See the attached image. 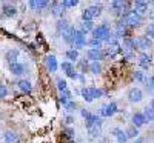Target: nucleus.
Listing matches in <instances>:
<instances>
[{
  "label": "nucleus",
  "mask_w": 154,
  "mask_h": 143,
  "mask_svg": "<svg viewBox=\"0 0 154 143\" xmlns=\"http://www.w3.org/2000/svg\"><path fill=\"white\" fill-rule=\"evenodd\" d=\"M60 68H62L63 71H65V74H66V72H69L71 69H74V65H72V63H69V62H63V63L60 65Z\"/></svg>",
  "instance_id": "nucleus-39"
},
{
  "label": "nucleus",
  "mask_w": 154,
  "mask_h": 143,
  "mask_svg": "<svg viewBox=\"0 0 154 143\" xmlns=\"http://www.w3.org/2000/svg\"><path fill=\"white\" fill-rule=\"evenodd\" d=\"M77 5H79L77 0H63V2H62V6L63 8H75Z\"/></svg>",
  "instance_id": "nucleus-36"
},
{
  "label": "nucleus",
  "mask_w": 154,
  "mask_h": 143,
  "mask_svg": "<svg viewBox=\"0 0 154 143\" xmlns=\"http://www.w3.org/2000/svg\"><path fill=\"white\" fill-rule=\"evenodd\" d=\"M89 115H91V112H89V111H86V109H82V117H83V119L86 120L88 119V117Z\"/></svg>",
  "instance_id": "nucleus-45"
},
{
  "label": "nucleus",
  "mask_w": 154,
  "mask_h": 143,
  "mask_svg": "<svg viewBox=\"0 0 154 143\" xmlns=\"http://www.w3.org/2000/svg\"><path fill=\"white\" fill-rule=\"evenodd\" d=\"M136 46L139 49H142V51H146V49H149L152 46V40H151V38H148L146 35H139L136 38Z\"/></svg>",
  "instance_id": "nucleus-10"
},
{
  "label": "nucleus",
  "mask_w": 154,
  "mask_h": 143,
  "mask_svg": "<svg viewBox=\"0 0 154 143\" xmlns=\"http://www.w3.org/2000/svg\"><path fill=\"white\" fill-rule=\"evenodd\" d=\"M69 26H71V25H69V23H68L66 20H60V22L57 23V32H59V34L62 35V34L65 32V31H66V29H68Z\"/></svg>",
  "instance_id": "nucleus-30"
},
{
  "label": "nucleus",
  "mask_w": 154,
  "mask_h": 143,
  "mask_svg": "<svg viewBox=\"0 0 154 143\" xmlns=\"http://www.w3.org/2000/svg\"><path fill=\"white\" fill-rule=\"evenodd\" d=\"M102 43H103V42L97 40V38H89V40H88L89 49H102Z\"/></svg>",
  "instance_id": "nucleus-31"
},
{
  "label": "nucleus",
  "mask_w": 154,
  "mask_h": 143,
  "mask_svg": "<svg viewBox=\"0 0 154 143\" xmlns=\"http://www.w3.org/2000/svg\"><path fill=\"white\" fill-rule=\"evenodd\" d=\"M145 32H146L145 35H146L148 38H151V40H152V38H154V22L148 25V26H146V31H145Z\"/></svg>",
  "instance_id": "nucleus-38"
},
{
  "label": "nucleus",
  "mask_w": 154,
  "mask_h": 143,
  "mask_svg": "<svg viewBox=\"0 0 154 143\" xmlns=\"http://www.w3.org/2000/svg\"><path fill=\"white\" fill-rule=\"evenodd\" d=\"M149 108H152V109H154V99L151 100V106H149Z\"/></svg>",
  "instance_id": "nucleus-48"
},
{
  "label": "nucleus",
  "mask_w": 154,
  "mask_h": 143,
  "mask_svg": "<svg viewBox=\"0 0 154 143\" xmlns=\"http://www.w3.org/2000/svg\"><path fill=\"white\" fill-rule=\"evenodd\" d=\"M134 79L139 80V82H146V75H145L142 71H136V72H134Z\"/></svg>",
  "instance_id": "nucleus-41"
},
{
  "label": "nucleus",
  "mask_w": 154,
  "mask_h": 143,
  "mask_svg": "<svg viewBox=\"0 0 154 143\" xmlns=\"http://www.w3.org/2000/svg\"><path fill=\"white\" fill-rule=\"evenodd\" d=\"M137 63H139V66H140V68L148 69V68H149V65H151V56H149L148 53H142V54L139 56Z\"/></svg>",
  "instance_id": "nucleus-12"
},
{
  "label": "nucleus",
  "mask_w": 154,
  "mask_h": 143,
  "mask_svg": "<svg viewBox=\"0 0 154 143\" xmlns=\"http://www.w3.org/2000/svg\"><path fill=\"white\" fill-rule=\"evenodd\" d=\"M89 91H91V96H93V99H100L102 96H103V91L102 89H99V88H89Z\"/></svg>",
  "instance_id": "nucleus-35"
},
{
  "label": "nucleus",
  "mask_w": 154,
  "mask_h": 143,
  "mask_svg": "<svg viewBox=\"0 0 154 143\" xmlns=\"http://www.w3.org/2000/svg\"><path fill=\"white\" fill-rule=\"evenodd\" d=\"M2 11H3V14L6 17H14L17 14V8L14 5H11V3H3L2 5Z\"/></svg>",
  "instance_id": "nucleus-19"
},
{
  "label": "nucleus",
  "mask_w": 154,
  "mask_h": 143,
  "mask_svg": "<svg viewBox=\"0 0 154 143\" xmlns=\"http://www.w3.org/2000/svg\"><path fill=\"white\" fill-rule=\"evenodd\" d=\"M9 71H11V74H14V75H22V74H25V71H26V66H25L23 63H12V65H9Z\"/></svg>",
  "instance_id": "nucleus-14"
},
{
  "label": "nucleus",
  "mask_w": 154,
  "mask_h": 143,
  "mask_svg": "<svg viewBox=\"0 0 154 143\" xmlns=\"http://www.w3.org/2000/svg\"><path fill=\"white\" fill-rule=\"evenodd\" d=\"M88 9V12L93 16V19L94 17H99L100 14H102V6L100 5H93V6H89V8H86Z\"/></svg>",
  "instance_id": "nucleus-26"
},
{
  "label": "nucleus",
  "mask_w": 154,
  "mask_h": 143,
  "mask_svg": "<svg viewBox=\"0 0 154 143\" xmlns=\"http://www.w3.org/2000/svg\"><path fill=\"white\" fill-rule=\"evenodd\" d=\"M142 99H143V93L140 88H131L128 91V100L131 103H139V102H142Z\"/></svg>",
  "instance_id": "nucleus-8"
},
{
  "label": "nucleus",
  "mask_w": 154,
  "mask_h": 143,
  "mask_svg": "<svg viewBox=\"0 0 154 143\" xmlns=\"http://www.w3.org/2000/svg\"><path fill=\"white\" fill-rule=\"evenodd\" d=\"M152 59H154V53H152Z\"/></svg>",
  "instance_id": "nucleus-49"
},
{
  "label": "nucleus",
  "mask_w": 154,
  "mask_h": 143,
  "mask_svg": "<svg viewBox=\"0 0 154 143\" xmlns=\"http://www.w3.org/2000/svg\"><path fill=\"white\" fill-rule=\"evenodd\" d=\"M5 143H20V137L17 132H12V131H6L3 135Z\"/></svg>",
  "instance_id": "nucleus-20"
},
{
  "label": "nucleus",
  "mask_w": 154,
  "mask_h": 143,
  "mask_svg": "<svg viewBox=\"0 0 154 143\" xmlns=\"http://www.w3.org/2000/svg\"><path fill=\"white\" fill-rule=\"evenodd\" d=\"M94 28H96V26H94V23H93V22H83L82 28H80V31H82V32L86 35L88 32H93V31H94Z\"/></svg>",
  "instance_id": "nucleus-27"
},
{
  "label": "nucleus",
  "mask_w": 154,
  "mask_h": 143,
  "mask_svg": "<svg viewBox=\"0 0 154 143\" xmlns=\"http://www.w3.org/2000/svg\"><path fill=\"white\" fill-rule=\"evenodd\" d=\"M131 122H133V126H136V128H140V126H143L146 123L142 112H134L133 117H131Z\"/></svg>",
  "instance_id": "nucleus-15"
},
{
  "label": "nucleus",
  "mask_w": 154,
  "mask_h": 143,
  "mask_svg": "<svg viewBox=\"0 0 154 143\" xmlns=\"http://www.w3.org/2000/svg\"><path fill=\"white\" fill-rule=\"evenodd\" d=\"M117 38H126L128 37V29H126V26L120 22V23H117V26H116V34H114Z\"/></svg>",
  "instance_id": "nucleus-21"
},
{
  "label": "nucleus",
  "mask_w": 154,
  "mask_h": 143,
  "mask_svg": "<svg viewBox=\"0 0 154 143\" xmlns=\"http://www.w3.org/2000/svg\"><path fill=\"white\" fill-rule=\"evenodd\" d=\"M65 56H66V59H68L69 63H74V62L79 60V51H75L74 48L72 49H68L66 53H65Z\"/></svg>",
  "instance_id": "nucleus-24"
},
{
  "label": "nucleus",
  "mask_w": 154,
  "mask_h": 143,
  "mask_svg": "<svg viewBox=\"0 0 154 143\" xmlns=\"http://www.w3.org/2000/svg\"><path fill=\"white\" fill-rule=\"evenodd\" d=\"M85 125H86V129L91 137H97L100 134V128H102V120L99 119V115L96 114H91L85 120Z\"/></svg>",
  "instance_id": "nucleus-1"
},
{
  "label": "nucleus",
  "mask_w": 154,
  "mask_h": 143,
  "mask_svg": "<svg viewBox=\"0 0 154 143\" xmlns=\"http://www.w3.org/2000/svg\"><path fill=\"white\" fill-rule=\"evenodd\" d=\"M80 94H82V97H83V100L85 102H88V103H91L94 99H93V96H91V91H89V88H83L82 91H80Z\"/></svg>",
  "instance_id": "nucleus-32"
},
{
  "label": "nucleus",
  "mask_w": 154,
  "mask_h": 143,
  "mask_svg": "<svg viewBox=\"0 0 154 143\" xmlns=\"http://www.w3.org/2000/svg\"><path fill=\"white\" fill-rule=\"evenodd\" d=\"M117 103L116 102H109L108 105H103L100 108V115L102 117H112L114 114H117Z\"/></svg>",
  "instance_id": "nucleus-7"
},
{
  "label": "nucleus",
  "mask_w": 154,
  "mask_h": 143,
  "mask_svg": "<svg viewBox=\"0 0 154 143\" xmlns=\"http://www.w3.org/2000/svg\"><path fill=\"white\" fill-rule=\"evenodd\" d=\"M77 62H79V68H80V71H82V72H86V69L89 68V65H88V62H86V57H85V59H79Z\"/></svg>",
  "instance_id": "nucleus-37"
},
{
  "label": "nucleus",
  "mask_w": 154,
  "mask_h": 143,
  "mask_svg": "<svg viewBox=\"0 0 154 143\" xmlns=\"http://www.w3.org/2000/svg\"><path fill=\"white\" fill-rule=\"evenodd\" d=\"M86 45H88L86 35H85L80 29H75V31H74V38H72V46H74V49H75V51L83 49Z\"/></svg>",
  "instance_id": "nucleus-4"
},
{
  "label": "nucleus",
  "mask_w": 154,
  "mask_h": 143,
  "mask_svg": "<svg viewBox=\"0 0 154 143\" xmlns=\"http://www.w3.org/2000/svg\"><path fill=\"white\" fill-rule=\"evenodd\" d=\"M66 123H68V125L74 123V117H72V115H68V117H66Z\"/></svg>",
  "instance_id": "nucleus-46"
},
{
  "label": "nucleus",
  "mask_w": 154,
  "mask_h": 143,
  "mask_svg": "<svg viewBox=\"0 0 154 143\" xmlns=\"http://www.w3.org/2000/svg\"><path fill=\"white\" fill-rule=\"evenodd\" d=\"M82 19H83V22H93V16L88 12V9H85L82 12Z\"/></svg>",
  "instance_id": "nucleus-43"
},
{
  "label": "nucleus",
  "mask_w": 154,
  "mask_h": 143,
  "mask_svg": "<svg viewBox=\"0 0 154 143\" xmlns=\"http://www.w3.org/2000/svg\"><path fill=\"white\" fill-rule=\"evenodd\" d=\"M17 86H19V89L22 91V93H25V94H29L31 91H32V85L28 80H19Z\"/></svg>",
  "instance_id": "nucleus-23"
},
{
  "label": "nucleus",
  "mask_w": 154,
  "mask_h": 143,
  "mask_svg": "<svg viewBox=\"0 0 154 143\" xmlns=\"http://www.w3.org/2000/svg\"><path fill=\"white\" fill-rule=\"evenodd\" d=\"M6 96H8V88L0 83V99H5Z\"/></svg>",
  "instance_id": "nucleus-44"
},
{
  "label": "nucleus",
  "mask_w": 154,
  "mask_h": 143,
  "mask_svg": "<svg viewBox=\"0 0 154 143\" xmlns=\"http://www.w3.org/2000/svg\"><path fill=\"white\" fill-rule=\"evenodd\" d=\"M133 143H145V138H142V137H137Z\"/></svg>",
  "instance_id": "nucleus-47"
},
{
  "label": "nucleus",
  "mask_w": 154,
  "mask_h": 143,
  "mask_svg": "<svg viewBox=\"0 0 154 143\" xmlns=\"http://www.w3.org/2000/svg\"><path fill=\"white\" fill-rule=\"evenodd\" d=\"M136 49V40H133L131 37L123 38V42L120 45V53L125 54V57H130L133 54V51Z\"/></svg>",
  "instance_id": "nucleus-6"
},
{
  "label": "nucleus",
  "mask_w": 154,
  "mask_h": 143,
  "mask_svg": "<svg viewBox=\"0 0 154 143\" xmlns=\"http://www.w3.org/2000/svg\"><path fill=\"white\" fill-rule=\"evenodd\" d=\"M103 57H105L103 49H88L86 51V59L91 62H100Z\"/></svg>",
  "instance_id": "nucleus-9"
},
{
  "label": "nucleus",
  "mask_w": 154,
  "mask_h": 143,
  "mask_svg": "<svg viewBox=\"0 0 154 143\" xmlns=\"http://www.w3.org/2000/svg\"><path fill=\"white\" fill-rule=\"evenodd\" d=\"M122 23L125 26H131V28H136L142 23V16H139L134 9H130L128 12L122 16Z\"/></svg>",
  "instance_id": "nucleus-2"
},
{
  "label": "nucleus",
  "mask_w": 154,
  "mask_h": 143,
  "mask_svg": "<svg viewBox=\"0 0 154 143\" xmlns=\"http://www.w3.org/2000/svg\"><path fill=\"white\" fill-rule=\"evenodd\" d=\"M109 37H111V29L108 25H99L93 31V38H97L100 42H106Z\"/></svg>",
  "instance_id": "nucleus-3"
},
{
  "label": "nucleus",
  "mask_w": 154,
  "mask_h": 143,
  "mask_svg": "<svg viewBox=\"0 0 154 143\" xmlns=\"http://www.w3.org/2000/svg\"><path fill=\"white\" fill-rule=\"evenodd\" d=\"M111 9H112V12L114 14H117V16H123L125 12H128L131 6V3L130 2H122V0H114V2H111Z\"/></svg>",
  "instance_id": "nucleus-5"
},
{
  "label": "nucleus",
  "mask_w": 154,
  "mask_h": 143,
  "mask_svg": "<svg viewBox=\"0 0 154 143\" xmlns=\"http://www.w3.org/2000/svg\"><path fill=\"white\" fill-rule=\"evenodd\" d=\"M134 11L137 12L139 16L146 14L148 12V2H143V0H137V2H134Z\"/></svg>",
  "instance_id": "nucleus-13"
},
{
  "label": "nucleus",
  "mask_w": 154,
  "mask_h": 143,
  "mask_svg": "<svg viewBox=\"0 0 154 143\" xmlns=\"http://www.w3.org/2000/svg\"><path fill=\"white\" fill-rule=\"evenodd\" d=\"M56 83H57V88H59L60 93H63V91H66V89H68L66 80H65V79H62V77H59V79L56 80Z\"/></svg>",
  "instance_id": "nucleus-34"
},
{
  "label": "nucleus",
  "mask_w": 154,
  "mask_h": 143,
  "mask_svg": "<svg viewBox=\"0 0 154 143\" xmlns=\"http://www.w3.org/2000/svg\"><path fill=\"white\" fill-rule=\"evenodd\" d=\"M146 122H154V109L152 108H145V111L142 112Z\"/></svg>",
  "instance_id": "nucleus-33"
},
{
  "label": "nucleus",
  "mask_w": 154,
  "mask_h": 143,
  "mask_svg": "<svg viewBox=\"0 0 154 143\" xmlns=\"http://www.w3.org/2000/svg\"><path fill=\"white\" fill-rule=\"evenodd\" d=\"M146 88H148V91H154V75H151V77H146Z\"/></svg>",
  "instance_id": "nucleus-40"
},
{
  "label": "nucleus",
  "mask_w": 154,
  "mask_h": 143,
  "mask_svg": "<svg viewBox=\"0 0 154 143\" xmlns=\"http://www.w3.org/2000/svg\"><path fill=\"white\" fill-rule=\"evenodd\" d=\"M74 31H75V28H72V26H69L65 32L62 34V38H63V42L65 43H68V45H72V38H74Z\"/></svg>",
  "instance_id": "nucleus-22"
},
{
  "label": "nucleus",
  "mask_w": 154,
  "mask_h": 143,
  "mask_svg": "<svg viewBox=\"0 0 154 143\" xmlns=\"http://www.w3.org/2000/svg\"><path fill=\"white\" fill-rule=\"evenodd\" d=\"M46 68H48L49 72H56L59 69V63H57L56 56H53V54L46 56Z\"/></svg>",
  "instance_id": "nucleus-11"
},
{
  "label": "nucleus",
  "mask_w": 154,
  "mask_h": 143,
  "mask_svg": "<svg viewBox=\"0 0 154 143\" xmlns=\"http://www.w3.org/2000/svg\"><path fill=\"white\" fill-rule=\"evenodd\" d=\"M28 5H29V8L34 9V11H42V9H45L46 6H49V2H45V0H31Z\"/></svg>",
  "instance_id": "nucleus-16"
},
{
  "label": "nucleus",
  "mask_w": 154,
  "mask_h": 143,
  "mask_svg": "<svg viewBox=\"0 0 154 143\" xmlns=\"http://www.w3.org/2000/svg\"><path fill=\"white\" fill-rule=\"evenodd\" d=\"M19 49H9V51H6V54H5V59H6V62L9 63V65H12V63H17V60H19Z\"/></svg>",
  "instance_id": "nucleus-17"
},
{
  "label": "nucleus",
  "mask_w": 154,
  "mask_h": 143,
  "mask_svg": "<svg viewBox=\"0 0 154 143\" xmlns=\"http://www.w3.org/2000/svg\"><path fill=\"white\" fill-rule=\"evenodd\" d=\"M125 134H126V137L128 138H137L139 137V129L136 128V126H131V128H128L126 131H125Z\"/></svg>",
  "instance_id": "nucleus-29"
},
{
  "label": "nucleus",
  "mask_w": 154,
  "mask_h": 143,
  "mask_svg": "<svg viewBox=\"0 0 154 143\" xmlns=\"http://www.w3.org/2000/svg\"><path fill=\"white\" fill-rule=\"evenodd\" d=\"M112 135H114L116 140H117V143H126V140H128L125 131H123V129H120V128H114L112 129Z\"/></svg>",
  "instance_id": "nucleus-18"
},
{
  "label": "nucleus",
  "mask_w": 154,
  "mask_h": 143,
  "mask_svg": "<svg viewBox=\"0 0 154 143\" xmlns=\"http://www.w3.org/2000/svg\"><path fill=\"white\" fill-rule=\"evenodd\" d=\"M89 71H91L93 74H100L102 72V65H100V62H91L89 63V68H88Z\"/></svg>",
  "instance_id": "nucleus-28"
},
{
  "label": "nucleus",
  "mask_w": 154,
  "mask_h": 143,
  "mask_svg": "<svg viewBox=\"0 0 154 143\" xmlns=\"http://www.w3.org/2000/svg\"><path fill=\"white\" fill-rule=\"evenodd\" d=\"M51 6H53V16L54 17H60L62 16V9H63V6H62V2H53L51 3Z\"/></svg>",
  "instance_id": "nucleus-25"
},
{
  "label": "nucleus",
  "mask_w": 154,
  "mask_h": 143,
  "mask_svg": "<svg viewBox=\"0 0 154 143\" xmlns=\"http://www.w3.org/2000/svg\"><path fill=\"white\" fill-rule=\"evenodd\" d=\"M75 108H77V105H75V102L74 100H69L66 105H65V109L68 111V112H72V111H75Z\"/></svg>",
  "instance_id": "nucleus-42"
}]
</instances>
